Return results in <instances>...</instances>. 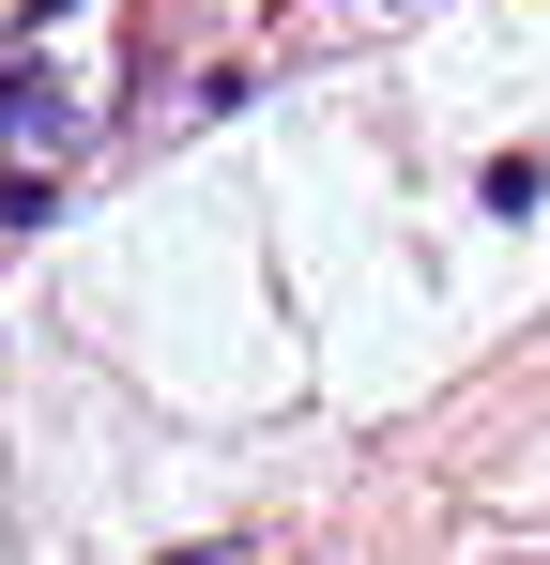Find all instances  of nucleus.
I'll return each instance as SVG.
<instances>
[{
    "label": "nucleus",
    "instance_id": "f257e3e1",
    "mask_svg": "<svg viewBox=\"0 0 550 565\" xmlns=\"http://www.w3.org/2000/svg\"><path fill=\"white\" fill-rule=\"evenodd\" d=\"M0 138H15V153L62 138V77H46V62H0Z\"/></svg>",
    "mask_w": 550,
    "mask_h": 565
}]
</instances>
